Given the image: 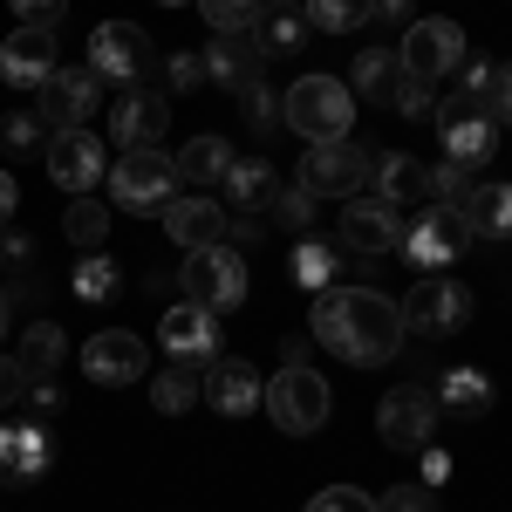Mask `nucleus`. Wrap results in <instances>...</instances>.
<instances>
[{
	"label": "nucleus",
	"instance_id": "obj_1",
	"mask_svg": "<svg viewBox=\"0 0 512 512\" xmlns=\"http://www.w3.org/2000/svg\"><path fill=\"white\" fill-rule=\"evenodd\" d=\"M308 315H315L308 328H315L321 349L355 362V369H376V362H390L403 349V315L376 287H321Z\"/></svg>",
	"mask_w": 512,
	"mask_h": 512
},
{
	"label": "nucleus",
	"instance_id": "obj_2",
	"mask_svg": "<svg viewBox=\"0 0 512 512\" xmlns=\"http://www.w3.org/2000/svg\"><path fill=\"white\" fill-rule=\"evenodd\" d=\"M280 123H287V130H301L308 144H335V137H349V123H355L349 82H335V76H301L287 96H280Z\"/></svg>",
	"mask_w": 512,
	"mask_h": 512
},
{
	"label": "nucleus",
	"instance_id": "obj_3",
	"mask_svg": "<svg viewBox=\"0 0 512 512\" xmlns=\"http://www.w3.org/2000/svg\"><path fill=\"white\" fill-rule=\"evenodd\" d=\"M396 62H403V76H417V82H431V89H437L444 76H458V69L472 62V41H465L458 21H444V14H417V21L403 28Z\"/></svg>",
	"mask_w": 512,
	"mask_h": 512
},
{
	"label": "nucleus",
	"instance_id": "obj_4",
	"mask_svg": "<svg viewBox=\"0 0 512 512\" xmlns=\"http://www.w3.org/2000/svg\"><path fill=\"white\" fill-rule=\"evenodd\" d=\"M178 301H198L205 315H233L246 301V260L233 246H205V253H185L178 267Z\"/></svg>",
	"mask_w": 512,
	"mask_h": 512
},
{
	"label": "nucleus",
	"instance_id": "obj_5",
	"mask_svg": "<svg viewBox=\"0 0 512 512\" xmlns=\"http://www.w3.org/2000/svg\"><path fill=\"white\" fill-rule=\"evenodd\" d=\"M110 198H117L123 212H137V219H158L164 205L178 198V164L164 158L158 144H144V151H123L117 171H110Z\"/></svg>",
	"mask_w": 512,
	"mask_h": 512
},
{
	"label": "nucleus",
	"instance_id": "obj_6",
	"mask_svg": "<svg viewBox=\"0 0 512 512\" xmlns=\"http://www.w3.org/2000/svg\"><path fill=\"white\" fill-rule=\"evenodd\" d=\"M260 410L274 417V431L287 437H315L328 424V383H321L315 369H301V362H287L274 376V390H260Z\"/></svg>",
	"mask_w": 512,
	"mask_h": 512
},
{
	"label": "nucleus",
	"instance_id": "obj_7",
	"mask_svg": "<svg viewBox=\"0 0 512 512\" xmlns=\"http://www.w3.org/2000/svg\"><path fill=\"white\" fill-rule=\"evenodd\" d=\"M396 315H403V335H458L465 321H472V287H458L451 274H424L403 301H396Z\"/></svg>",
	"mask_w": 512,
	"mask_h": 512
},
{
	"label": "nucleus",
	"instance_id": "obj_8",
	"mask_svg": "<svg viewBox=\"0 0 512 512\" xmlns=\"http://www.w3.org/2000/svg\"><path fill=\"white\" fill-rule=\"evenodd\" d=\"M465 219L458 212H444V205H424V212H410L403 219V239H396V253L417 267V274H451V260H465Z\"/></svg>",
	"mask_w": 512,
	"mask_h": 512
},
{
	"label": "nucleus",
	"instance_id": "obj_9",
	"mask_svg": "<svg viewBox=\"0 0 512 512\" xmlns=\"http://www.w3.org/2000/svg\"><path fill=\"white\" fill-rule=\"evenodd\" d=\"M35 110L48 130H89V117L103 110V76L96 69H55L35 89Z\"/></svg>",
	"mask_w": 512,
	"mask_h": 512
},
{
	"label": "nucleus",
	"instance_id": "obj_10",
	"mask_svg": "<svg viewBox=\"0 0 512 512\" xmlns=\"http://www.w3.org/2000/svg\"><path fill=\"white\" fill-rule=\"evenodd\" d=\"M41 158H48V178H55L69 198H89L96 178H103V164H110V144H103L96 130H55Z\"/></svg>",
	"mask_w": 512,
	"mask_h": 512
},
{
	"label": "nucleus",
	"instance_id": "obj_11",
	"mask_svg": "<svg viewBox=\"0 0 512 512\" xmlns=\"http://www.w3.org/2000/svg\"><path fill=\"white\" fill-rule=\"evenodd\" d=\"M89 69L103 82H144L151 76V35L137 28V21H103L96 35H89Z\"/></svg>",
	"mask_w": 512,
	"mask_h": 512
},
{
	"label": "nucleus",
	"instance_id": "obj_12",
	"mask_svg": "<svg viewBox=\"0 0 512 512\" xmlns=\"http://www.w3.org/2000/svg\"><path fill=\"white\" fill-rule=\"evenodd\" d=\"M301 185L315 198H355L369 185V151L349 144V137H335V144H315L308 158H301Z\"/></svg>",
	"mask_w": 512,
	"mask_h": 512
},
{
	"label": "nucleus",
	"instance_id": "obj_13",
	"mask_svg": "<svg viewBox=\"0 0 512 512\" xmlns=\"http://www.w3.org/2000/svg\"><path fill=\"white\" fill-rule=\"evenodd\" d=\"M164 123H171V96H164V89H144V82H130L123 96H110V137H117V151L164 144Z\"/></svg>",
	"mask_w": 512,
	"mask_h": 512
},
{
	"label": "nucleus",
	"instance_id": "obj_14",
	"mask_svg": "<svg viewBox=\"0 0 512 512\" xmlns=\"http://www.w3.org/2000/svg\"><path fill=\"white\" fill-rule=\"evenodd\" d=\"M431 424H437V396L417 390V383L390 390L383 410H376V431H383L390 451H424V444H431Z\"/></svg>",
	"mask_w": 512,
	"mask_h": 512
},
{
	"label": "nucleus",
	"instance_id": "obj_15",
	"mask_svg": "<svg viewBox=\"0 0 512 512\" xmlns=\"http://www.w3.org/2000/svg\"><path fill=\"white\" fill-rule=\"evenodd\" d=\"M369 198H376V205H390L396 219L424 212V205H431L424 164H417V158H403V151H383V158H369Z\"/></svg>",
	"mask_w": 512,
	"mask_h": 512
},
{
	"label": "nucleus",
	"instance_id": "obj_16",
	"mask_svg": "<svg viewBox=\"0 0 512 512\" xmlns=\"http://www.w3.org/2000/svg\"><path fill=\"white\" fill-rule=\"evenodd\" d=\"M396 239H403V219H396L390 205H376V198L355 192L342 205V219H335V246L342 253H396Z\"/></svg>",
	"mask_w": 512,
	"mask_h": 512
},
{
	"label": "nucleus",
	"instance_id": "obj_17",
	"mask_svg": "<svg viewBox=\"0 0 512 512\" xmlns=\"http://www.w3.org/2000/svg\"><path fill=\"white\" fill-rule=\"evenodd\" d=\"M82 369H89V383H137L144 369H151V349L130 335V328H103V335H89V349H82Z\"/></svg>",
	"mask_w": 512,
	"mask_h": 512
},
{
	"label": "nucleus",
	"instance_id": "obj_18",
	"mask_svg": "<svg viewBox=\"0 0 512 512\" xmlns=\"http://www.w3.org/2000/svg\"><path fill=\"white\" fill-rule=\"evenodd\" d=\"M55 69H62L55 62V28H14L0 41V82L7 89H41Z\"/></svg>",
	"mask_w": 512,
	"mask_h": 512
},
{
	"label": "nucleus",
	"instance_id": "obj_19",
	"mask_svg": "<svg viewBox=\"0 0 512 512\" xmlns=\"http://www.w3.org/2000/svg\"><path fill=\"white\" fill-rule=\"evenodd\" d=\"M164 355L205 369V362L219 355V315H205L198 301H171V308H164Z\"/></svg>",
	"mask_w": 512,
	"mask_h": 512
},
{
	"label": "nucleus",
	"instance_id": "obj_20",
	"mask_svg": "<svg viewBox=\"0 0 512 512\" xmlns=\"http://www.w3.org/2000/svg\"><path fill=\"white\" fill-rule=\"evenodd\" d=\"M164 233L178 239L185 253H205V246H226L233 212H226L219 198H171V205H164Z\"/></svg>",
	"mask_w": 512,
	"mask_h": 512
},
{
	"label": "nucleus",
	"instance_id": "obj_21",
	"mask_svg": "<svg viewBox=\"0 0 512 512\" xmlns=\"http://www.w3.org/2000/svg\"><path fill=\"white\" fill-rule=\"evenodd\" d=\"M205 403L219 417H253L260 410V369L246 355H212L205 362Z\"/></svg>",
	"mask_w": 512,
	"mask_h": 512
},
{
	"label": "nucleus",
	"instance_id": "obj_22",
	"mask_svg": "<svg viewBox=\"0 0 512 512\" xmlns=\"http://www.w3.org/2000/svg\"><path fill=\"white\" fill-rule=\"evenodd\" d=\"M472 239H512V178H478L472 198L458 205Z\"/></svg>",
	"mask_w": 512,
	"mask_h": 512
},
{
	"label": "nucleus",
	"instance_id": "obj_23",
	"mask_svg": "<svg viewBox=\"0 0 512 512\" xmlns=\"http://www.w3.org/2000/svg\"><path fill=\"white\" fill-rule=\"evenodd\" d=\"M48 437H41V424H0V478L7 485H35L41 472H48Z\"/></svg>",
	"mask_w": 512,
	"mask_h": 512
},
{
	"label": "nucleus",
	"instance_id": "obj_24",
	"mask_svg": "<svg viewBox=\"0 0 512 512\" xmlns=\"http://www.w3.org/2000/svg\"><path fill=\"white\" fill-rule=\"evenodd\" d=\"M205 76H219L226 89H253L260 82V48H253V35H212Z\"/></svg>",
	"mask_w": 512,
	"mask_h": 512
},
{
	"label": "nucleus",
	"instance_id": "obj_25",
	"mask_svg": "<svg viewBox=\"0 0 512 512\" xmlns=\"http://www.w3.org/2000/svg\"><path fill=\"white\" fill-rule=\"evenodd\" d=\"M226 212H267L274 205V164L267 158H233V171H226Z\"/></svg>",
	"mask_w": 512,
	"mask_h": 512
},
{
	"label": "nucleus",
	"instance_id": "obj_26",
	"mask_svg": "<svg viewBox=\"0 0 512 512\" xmlns=\"http://www.w3.org/2000/svg\"><path fill=\"white\" fill-rule=\"evenodd\" d=\"M253 48H260V62H267V55H301V48H308V14L267 7V14L253 21Z\"/></svg>",
	"mask_w": 512,
	"mask_h": 512
},
{
	"label": "nucleus",
	"instance_id": "obj_27",
	"mask_svg": "<svg viewBox=\"0 0 512 512\" xmlns=\"http://www.w3.org/2000/svg\"><path fill=\"white\" fill-rule=\"evenodd\" d=\"M171 164H178V185H226V171H233V144H219V137H192Z\"/></svg>",
	"mask_w": 512,
	"mask_h": 512
},
{
	"label": "nucleus",
	"instance_id": "obj_28",
	"mask_svg": "<svg viewBox=\"0 0 512 512\" xmlns=\"http://www.w3.org/2000/svg\"><path fill=\"white\" fill-rule=\"evenodd\" d=\"M499 151V123L492 117H465V123H444V158L478 171V164Z\"/></svg>",
	"mask_w": 512,
	"mask_h": 512
},
{
	"label": "nucleus",
	"instance_id": "obj_29",
	"mask_svg": "<svg viewBox=\"0 0 512 512\" xmlns=\"http://www.w3.org/2000/svg\"><path fill=\"white\" fill-rule=\"evenodd\" d=\"M396 82H403V62H396L390 48H362L349 69V96H369V103H390Z\"/></svg>",
	"mask_w": 512,
	"mask_h": 512
},
{
	"label": "nucleus",
	"instance_id": "obj_30",
	"mask_svg": "<svg viewBox=\"0 0 512 512\" xmlns=\"http://www.w3.org/2000/svg\"><path fill=\"white\" fill-rule=\"evenodd\" d=\"M198 396H205V376H198L192 362H171V369H158V376H151V403H158L164 417H185Z\"/></svg>",
	"mask_w": 512,
	"mask_h": 512
},
{
	"label": "nucleus",
	"instance_id": "obj_31",
	"mask_svg": "<svg viewBox=\"0 0 512 512\" xmlns=\"http://www.w3.org/2000/svg\"><path fill=\"white\" fill-rule=\"evenodd\" d=\"M437 410H451V417H478V410H492V383H485L478 369H451L444 390H437Z\"/></svg>",
	"mask_w": 512,
	"mask_h": 512
},
{
	"label": "nucleus",
	"instance_id": "obj_32",
	"mask_svg": "<svg viewBox=\"0 0 512 512\" xmlns=\"http://www.w3.org/2000/svg\"><path fill=\"white\" fill-rule=\"evenodd\" d=\"M301 14H308V28H328V35H355V28H369V21H376V0H308Z\"/></svg>",
	"mask_w": 512,
	"mask_h": 512
},
{
	"label": "nucleus",
	"instance_id": "obj_33",
	"mask_svg": "<svg viewBox=\"0 0 512 512\" xmlns=\"http://www.w3.org/2000/svg\"><path fill=\"white\" fill-rule=\"evenodd\" d=\"M48 123H41V110H7L0 117V151H14V158H35V151H48Z\"/></svg>",
	"mask_w": 512,
	"mask_h": 512
},
{
	"label": "nucleus",
	"instance_id": "obj_34",
	"mask_svg": "<svg viewBox=\"0 0 512 512\" xmlns=\"http://www.w3.org/2000/svg\"><path fill=\"white\" fill-rule=\"evenodd\" d=\"M335 274H342V246L301 239V253H294V280H301L308 294H321V287H335Z\"/></svg>",
	"mask_w": 512,
	"mask_h": 512
},
{
	"label": "nucleus",
	"instance_id": "obj_35",
	"mask_svg": "<svg viewBox=\"0 0 512 512\" xmlns=\"http://www.w3.org/2000/svg\"><path fill=\"white\" fill-rule=\"evenodd\" d=\"M62 349H69V342H62V328H55V321H35L14 362H21V369H28V383H35V376H48V369L62 362Z\"/></svg>",
	"mask_w": 512,
	"mask_h": 512
},
{
	"label": "nucleus",
	"instance_id": "obj_36",
	"mask_svg": "<svg viewBox=\"0 0 512 512\" xmlns=\"http://www.w3.org/2000/svg\"><path fill=\"white\" fill-rule=\"evenodd\" d=\"M424 185H431V205H444V212H458L465 198H472V185H478V171H465V164H424Z\"/></svg>",
	"mask_w": 512,
	"mask_h": 512
},
{
	"label": "nucleus",
	"instance_id": "obj_37",
	"mask_svg": "<svg viewBox=\"0 0 512 512\" xmlns=\"http://www.w3.org/2000/svg\"><path fill=\"white\" fill-rule=\"evenodd\" d=\"M198 14L212 21V35H253V21L267 14V0H198Z\"/></svg>",
	"mask_w": 512,
	"mask_h": 512
},
{
	"label": "nucleus",
	"instance_id": "obj_38",
	"mask_svg": "<svg viewBox=\"0 0 512 512\" xmlns=\"http://www.w3.org/2000/svg\"><path fill=\"white\" fill-rule=\"evenodd\" d=\"M62 233L76 239L82 253H96V246L110 239V205H89V198H82V205H69V219H62Z\"/></svg>",
	"mask_w": 512,
	"mask_h": 512
},
{
	"label": "nucleus",
	"instance_id": "obj_39",
	"mask_svg": "<svg viewBox=\"0 0 512 512\" xmlns=\"http://www.w3.org/2000/svg\"><path fill=\"white\" fill-rule=\"evenodd\" d=\"M315 205H321V198L308 192V185H274V205H267V212H274L280 226L308 233V226H315Z\"/></svg>",
	"mask_w": 512,
	"mask_h": 512
},
{
	"label": "nucleus",
	"instance_id": "obj_40",
	"mask_svg": "<svg viewBox=\"0 0 512 512\" xmlns=\"http://www.w3.org/2000/svg\"><path fill=\"white\" fill-rule=\"evenodd\" d=\"M376 512H437V485H424V478H403V485H390V492L376 499Z\"/></svg>",
	"mask_w": 512,
	"mask_h": 512
},
{
	"label": "nucleus",
	"instance_id": "obj_41",
	"mask_svg": "<svg viewBox=\"0 0 512 512\" xmlns=\"http://www.w3.org/2000/svg\"><path fill=\"white\" fill-rule=\"evenodd\" d=\"M76 294H82V301H103V294H117V267H110L103 253H89V260L76 267Z\"/></svg>",
	"mask_w": 512,
	"mask_h": 512
},
{
	"label": "nucleus",
	"instance_id": "obj_42",
	"mask_svg": "<svg viewBox=\"0 0 512 512\" xmlns=\"http://www.w3.org/2000/svg\"><path fill=\"white\" fill-rule=\"evenodd\" d=\"M431 96H437L431 82L403 76V82H396V96H390V110H396V117H437V103H431Z\"/></svg>",
	"mask_w": 512,
	"mask_h": 512
},
{
	"label": "nucleus",
	"instance_id": "obj_43",
	"mask_svg": "<svg viewBox=\"0 0 512 512\" xmlns=\"http://www.w3.org/2000/svg\"><path fill=\"white\" fill-rule=\"evenodd\" d=\"M485 117L499 123V130H512V62H499V69H492V89H485Z\"/></svg>",
	"mask_w": 512,
	"mask_h": 512
},
{
	"label": "nucleus",
	"instance_id": "obj_44",
	"mask_svg": "<svg viewBox=\"0 0 512 512\" xmlns=\"http://www.w3.org/2000/svg\"><path fill=\"white\" fill-rule=\"evenodd\" d=\"M308 512H376V499H369V492H355V485H328V492L308 499Z\"/></svg>",
	"mask_w": 512,
	"mask_h": 512
},
{
	"label": "nucleus",
	"instance_id": "obj_45",
	"mask_svg": "<svg viewBox=\"0 0 512 512\" xmlns=\"http://www.w3.org/2000/svg\"><path fill=\"white\" fill-rule=\"evenodd\" d=\"M7 7L21 28H62V14H69V0H7Z\"/></svg>",
	"mask_w": 512,
	"mask_h": 512
},
{
	"label": "nucleus",
	"instance_id": "obj_46",
	"mask_svg": "<svg viewBox=\"0 0 512 512\" xmlns=\"http://www.w3.org/2000/svg\"><path fill=\"white\" fill-rule=\"evenodd\" d=\"M205 82V55H171V96H185Z\"/></svg>",
	"mask_w": 512,
	"mask_h": 512
},
{
	"label": "nucleus",
	"instance_id": "obj_47",
	"mask_svg": "<svg viewBox=\"0 0 512 512\" xmlns=\"http://www.w3.org/2000/svg\"><path fill=\"white\" fill-rule=\"evenodd\" d=\"M21 396H28V369H21L14 355H0V410H7V403H21Z\"/></svg>",
	"mask_w": 512,
	"mask_h": 512
},
{
	"label": "nucleus",
	"instance_id": "obj_48",
	"mask_svg": "<svg viewBox=\"0 0 512 512\" xmlns=\"http://www.w3.org/2000/svg\"><path fill=\"white\" fill-rule=\"evenodd\" d=\"M239 96H246V117L260 123V130H267V123L280 117V103H267V89H260V82H253V89H239Z\"/></svg>",
	"mask_w": 512,
	"mask_h": 512
},
{
	"label": "nucleus",
	"instance_id": "obj_49",
	"mask_svg": "<svg viewBox=\"0 0 512 512\" xmlns=\"http://www.w3.org/2000/svg\"><path fill=\"white\" fill-rule=\"evenodd\" d=\"M376 14L396 21V28H410V21H417V0H376Z\"/></svg>",
	"mask_w": 512,
	"mask_h": 512
},
{
	"label": "nucleus",
	"instance_id": "obj_50",
	"mask_svg": "<svg viewBox=\"0 0 512 512\" xmlns=\"http://www.w3.org/2000/svg\"><path fill=\"white\" fill-rule=\"evenodd\" d=\"M14 205H21V192H14V178L0 171V239H7V226H14Z\"/></svg>",
	"mask_w": 512,
	"mask_h": 512
},
{
	"label": "nucleus",
	"instance_id": "obj_51",
	"mask_svg": "<svg viewBox=\"0 0 512 512\" xmlns=\"http://www.w3.org/2000/svg\"><path fill=\"white\" fill-rule=\"evenodd\" d=\"M451 472V458H444V451H424V485H431V478H444Z\"/></svg>",
	"mask_w": 512,
	"mask_h": 512
},
{
	"label": "nucleus",
	"instance_id": "obj_52",
	"mask_svg": "<svg viewBox=\"0 0 512 512\" xmlns=\"http://www.w3.org/2000/svg\"><path fill=\"white\" fill-rule=\"evenodd\" d=\"M0 328H7V294H0Z\"/></svg>",
	"mask_w": 512,
	"mask_h": 512
},
{
	"label": "nucleus",
	"instance_id": "obj_53",
	"mask_svg": "<svg viewBox=\"0 0 512 512\" xmlns=\"http://www.w3.org/2000/svg\"><path fill=\"white\" fill-rule=\"evenodd\" d=\"M158 7H185V0H158Z\"/></svg>",
	"mask_w": 512,
	"mask_h": 512
}]
</instances>
